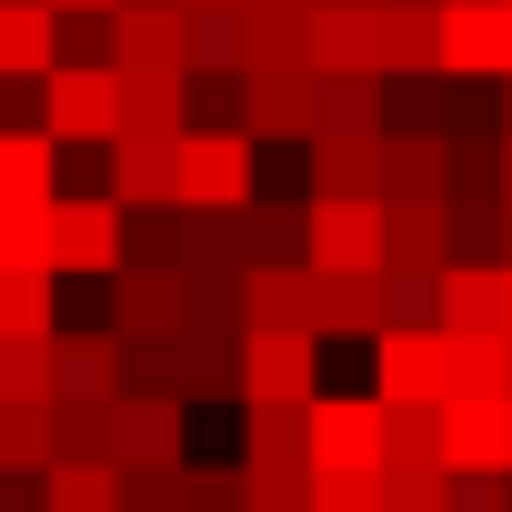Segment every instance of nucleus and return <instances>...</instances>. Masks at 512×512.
I'll return each mask as SVG.
<instances>
[{
  "mask_svg": "<svg viewBox=\"0 0 512 512\" xmlns=\"http://www.w3.org/2000/svg\"><path fill=\"white\" fill-rule=\"evenodd\" d=\"M31 121H41L61 151L111 141V121H121V71H111V61H51V71L31 81Z\"/></svg>",
  "mask_w": 512,
  "mask_h": 512,
  "instance_id": "obj_1",
  "label": "nucleus"
},
{
  "mask_svg": "<svg viewBox=\"0 0 512 512\" xmlns=\"http://www.w3.org/2000/svg\"><path fill=\"white\" fill-rule=\"evenodd\" d=\"M251 181H262V141L251 131H181L171 141V201H191V211H231V201H251Z\"/></svg>",
  "mask_w": 512,
  "mask_h": 512,
  "instance_id": "obj_2",
  "label": "nucleus"
},
{
  "mask_svg": "<svg viewBox=\"0 0 512 512\" xmlns=\"http://www.w3.org/2000/svg\"><path fill=\"white\" fill-rule=\"evenodd\" d=\"M432 462L442 472H512V392H442L432 402Z\"/></svg>",
  "mask_w": 512,
  "mask_h": 512,
  "instance_id": "obj_3",
  "label": "nucleus"
},
{
  "mask_svg": "<svg viewBox=\"0 0 512 512\" xmlns=\"http://www.w3.org/2000/svg\"><path fill=\"white\" fill-rule=\"evenodd\" d=\"M512 61V0H432V71L502 81Z\"/></svg>",
  "mask_w": 512,
  "mask_h": 512,
  "instance_id": "obj_4",
  "label": "nucleus"
},
{
  "mask_svg": "<svg viewBox=\"0 0 512 512\" xmlns=\"http://www.w3.org/2000/svg\"><path fill=\"white\" fill-rule=\"evenodd\" d=\"M372 452H382V402H362V392H302V462L312 472H372Z\"/></svg>",
  "mask_w": 512,
  "mask_h": 512,
  "instance_id": "obj_5",
  "label": "nucleus"
},
{
  "mask_svg": "<svg viewBox=\"0 0 512 512\" xmlns=\"http://www.w3.org/2000/svg\"><path fill=\"white\" fill-rule=\"evenodd\" d=\"M101 432H111V462H191V402L171 392H111Z\"/></svg>",
  "mask_w": 512,
  "mask_h": 512,
  "instance_id": "obj_6",
  "label": "nucleus"
},
{
  "mask_svg": "<svg viewBox=\"0 0 512 512\" xmlns=\"http://www.w3.org/2000/svg\"><path fill=\"white\" fill-rule=\"evenodd\" d=\"M121 262V201L111 191H51V282L61 272H81V282H101Z\"/></svg>",
  "mask_w": 512,
  "mask_h": 512,
  "instance_id": "obj_7",
  "label": "nucleus"
},
{
  "mask_svg": "<svg viewBox=\"0 0 512 512\" xmlns=\"http://www.w3.org/2000/svg\"><path fill=\"white\" fill-rule=\"evenodd\" d=\"M372 352V402H442L452 372H442V322H412V332H362Z\"/></svg>",
  "mask_w": 512,
  "mask_h": 512,
  "instance_id": "obj_8",
  "label": "nucleus"
},
{
  "mask_svg": "<svg viewBox=\"0 0 512 512\" xmlns=\"http://www.w3.org/2000/svg\"><path fill=\"white\" fill-rule=\"evenodd\" d=\"M312 382H322V342H312L302 322L241 332V392H231V402H302Z\"/></svg>",
  "mask_w": 512,
  "mask_h": 512,
  "instance_id": "obj_9",
  "label": "nucleus"
},
{
  "mask_svg": "<svg viewBox=\"0 0 512 512\" xmlns=\"http://www.w3.org/2000/svg\"><path fill=\"white\" fill-rule=\"evenodd\" d=\"M101 282H111V332H121V342L181 332V272H171V262H111Z\"/></svg>",
  "mask_w": 512,
  "mask_h": 512,
  "instance_id": "obj_10",
  "label": "nucleus"
},
{
  "mask_svg": "<svg viewBox=\"0 0 512 512\" xmlns=\"http://www.w3.org/2000/svg\"><path fill=\"white\" fill-rule=\"evenodd\" d=\"M302 262H312V272H372V201L312 191V201H302Z\"/></svg>",
  "mask_w": 512,
  "mask_h": 512,
  "instance_id": "obj_11",
  "label": "nucleus"
},
{
  "mask_svg": "<svg viewBox=\"0 0 512 512\" xmlns=\"http://www.w3.org/2000/svg\"><path fill=\"white\" fill-rule=\"evenodd\" d=\"M111 71H181V0H111Z\"/></svg>",
  "mask_w": 512,
  "mask_h": 512,
  "instance_id": "obj_12",
  "label": "nucleus"
},
{
  "mask_svg": "<svg viewBox=\"0 0 512 512\" xmlns=\"http://www.w3.org/2000/svg\"><path fill=\"white\" fill-rule=\"evenodd\" d=\"M442 181H452L442 131H382V151H372V201H442Z\"/></svg>",
  "mask_w": 512,
  "mask_h": 512,
  "instance_id": "obj_13",
  "label": "nucleus"
},
{
  "mask_svg": "<svg viewBox=\"0 0 512 512\" xmlns=\"http://www.w3.org/2000/svg\"><path fill=\"white\" fill-rule=\"evenodd\" d=\"M41 352H51V392L61 402H111L121 392V332H41Z\"/></svg>",
  "mask_w": 512,
  "mask_h": 512,
  "instance_id": "obj_14",
  "label": "nucleus"
},
{
  "mask_svg": "<svg viewBox=\"0 0 512 512\" xmlns=\"http://www.w3.org/2000/svg\"><path fill=\"white\" fill-rule=\"evenodd\" d=\"M241 392V332H171V402H231Z\"/></svg>",
  "mask_w": 512,
  "mask_h": 512,
  "instance_id": "obj_15",
  "label": "nucleus"
},
{
  "mask_svg": "<svg viewBox=\"0 0 512 512\" xmlns=\"http://www.w3.org/2000/svg\"><path fill=\"white\" fill-rule=\"evenodd\" d=\"M241 131L251 141H302L312 131V61L302 71H241Z\"/></svg>",
  "mask_w": 512,
  "mask_h": 512,
  "instance_id": "obj_16",
  "label": "nucleus"
},
{
  "mask_svg": "<svg viewBox=\"0 0 512 512\" xmlns=\"http://www.w3.org/2000/svg\"><path fill=\"white\" fill-rule=\"evenodd\" d=\"M302 332L312 342H362L372 332V272H312L302 262Z\"/></svg>",
  "mask_w": 512,
  "mask_h": 512,
  "instance_id": "obj_17",
  "label": "nucleus"
},
{
  "mask_svg": "<svg viewBox=\"0 0 512 512\" xmlns=\"http://www.w3.org/2000/svg\"><path fill=\"white\" fill-rule=\"evenodd\" d=\"M302 61L312 71H372V0H312Z\"/></svg>",
  "mask_w": 512,
  "mask_h": 512,
  "instance_id": "obj_18",
  "label": "nucleus"
},
{
  "mask_svg": "<svg viewBox=\"0 0 512 512\" xmlns=\"http://www.w3.org/2000/svg\"><path fill=\"white\" fill-rule=\"evenodd\" d=\"M61 191V141L41 121H11L0 131V201H51Z\"/></svg>",
  "mask_w": 512,
  "mask_h": 512,
  "instance_id": "obj_19",
  "label": "nucleus"
},
{
  "mask_svg": "<svg viewBox=\"0 0 512 512\" xmlns=\"http://www.w3.org/2000/svg\"><path fill=\"white\" fill-rule=\"evenodd\" d=\"M51 71V0H0V81Z\"/></svg>",
  "mask_w": 512,
  "mask_h": 512,
  "instance_id": "obj_20",
  "label": "nucleus"
},
{
  "mask_svg": "<svg viewBox=\"0 0 512 512\" xmlns=\"http://www.w3.org/2000/svg\"><path fill=\"white\" fill-rule=\"evenodd\" d=\"M111 131L181 141V71H121V121H111Z\"/></svg>",
  "mask_w": 512,
  "mask_h": 512,
  "instance_id": "obj_21",
  "label": "nucleus"
},
{
  "mask_svg": "<svg viewBox=\"0 0 512 512\" xmlns=\"http://www.w3.org/2000/svg\"><path fill=\"white\" fill-rule=\"evenodd\" d=\"M312 131H382L372 71H312ZM312 131H302V141H312Z\"/></svg>",
  "mask_w": 512,
  "mask_h": 512,
  "instance_id": "obj_22",
  "label": "nucleus"
},
{
  "mask_svg": "<svg viewBox=\"0 0 512 512\" xmlns=\"http://www.w3.org/2000/svg\"><path fill=\"white\" fill-rule=\"evenodd\" d=\"M452 392H512V332H442Z\"/></svg>",
  "mask_w": 512,
  "mask_h": 512,
  "instance_id": "obj_23",
  "label": "nucleus"
},
{
  "mask_svg": "<svg viewBox=\"0 0 512 512\" xmlns=\"http://www.w3.org/2000/svg\"><path fill=\"white\" fill-rule=\"evenodd\" d=\"M302 322V262H251L241 272V332H282Z\"/></svg>",
  "mask_w": 512,
  "mask_h": 512,
  "instance_id": "obj_24",
  "label": "nucleus"
},
{
  "mask_svg": "<svg viewBox=\"0 0 512 512\" xmlns=\"http://www.w3.org/2000/svg\"><path fill=\"white\" fill-rule=\"evenodd\" d=\"M41 512H121L111 462H41Z\"/></svg>",
  "mask_w": 512,
  "mask_h": 512,
  "instance_id": "obj_25",
  "label": "nucleus"
},
{
  "mask_svg": "<svg viewBox=\"0 0 512 512\" xmlns=\"http://www.w3.org/2000/svg\"><path fill=\"white\" fill-rule=\"evenodd\" d=\"M0 262L51 272V201H0Z\"/></svg>",
  "mask_w": 512,
  "mask_h": 512,
  "instance_id": "obj_26",
  "label": "nucleus"
},
{
  "mask_svg": "<svg viewBox=\"0 0 512 512\" xmlns=\"http://www.w3.org/2000/svg\"><path fill=\"white\" fill-rule=\"evenodd\" d=\"M51 412V462H111V432H101V402H41Z\"/></svg>",
  "mask_w": 512,
  "mask_h": 512,
  "instance_id": "obj_27",
  "label": "nucleus"
},
{
  "mask_svg": "<svg viewBox=\"0 0 512 512\" xmlns=\"http://www.w3.org/2000/svg\"><path fill=\"white\" fill-rule=\"evenodd\" d=\"M372 512H442V462H372Z\"/></svg>",
  "mask_w": 512,
  "mask_h": 512,
  "instance_id": "obj_28",
  "label": "nucleus"
},
{
  "mask_svg": "<svg viewBox=\"0 0 512 512\" xmlns=\"http://www.w3.org/2000/svg\"><path fill=\"white\" fill-rule=\"evenodd\" d=\"M51 402V392H41ZM41 402H0V472H41L51 462V412Z\"/></svg>",
  "mask_w": 512,
  "mask_h": 512,
  "instance_id": "obj_29",
  "label": "nucleus"
},
{
  "mask_svg": "<svg viewBox=\"0 0 512 512\" xmlns=\"http://www.w3.org/2000/svg\"><path fill=\"white\" fill-rule=\"evenodd\" d=\"M251 462H302V402H241Z\"/></svg>",
  "mask_w": 512,
  "mask_h": 512,
  "instance_id": "obj_30",
  "label": "nucleus"
},
{
  "mask_svg": "<svg viewBox=\"0 0 512 512\" xmlns=\"http://www.w3.org/2000/svg\"><path fill=\"white\" fill-rule=\"evenodd\" d=\"M121 472V512H181L191 492V462H111Z\"/></svg>",
  "mask_w": 512,
  "mask_h": 512,
  "instance_id": "obj_31",
  "label": "nucleus"
},
{
  "mask_svg": "<svg viewBox=\"0 0 512 512\" xmlns=\"http://www.w3.org/2000/svg\"><path fill=\"white\" fill-rule=\"evenodd\" d=\"M51 392V352L41 332H0V402H41Z\"/></svg>",
  "mask_w": 512,
  "mask_h": 512,
  "instance_id": "obj_32",
  "label": "nucleus"
},
{
  "mask_svg": "<svg viewBox=\"0 0 512 512\" xmlns=\"http://www.w3.org/2000/svg\"><path fill=\"white\" fill-rule=\"evenodd\" d=\"M0 332H51V272H11L0 262Z\"/></svg>",
  "mask_w": 512,
  "mask_h": 512,
  "instance_id": "obj_33",
  "label": "nucleus"
},
{
  "mask_svg": "<svg viewBox=\"0 0 512 512\" xmlns=\"http://www.w3.org/2000/svg\"><path fill=\"white\" fill-rule=\"evenodd\" d=\"M372 462H432V402H382V452Z\"/></svg>",
  "mask_w": 512,
  "mask_h": 512,
  "instance_id": "obj_34",
  "label": "nucleus"
},
{
  "mask_svg": "<svg viewBox=\"0 0 512 512\" xmlns=\"http://www.w3.org/2000/svg\"><path fill=\"white\" fill-rule=\"evenodd\" d=\"M442 512H512V472H442Z\"/></svg>",
  "mask_w": 512,
  "mask_h": 512,
  "instance_id": "obj_35",
  "label": "nucleus"
},
{
  "mask_svg": "<svg viewBox=\"0 0 512 512\" xmlns=\"http://www.w3.org/2000/svg\"><path fill=\"white\" fill-rule=\"evenodd\" d=\"M121 392H171V332L161 342H121Z\"/></svg>",
  "mask_w": 512,
  "mask_h": 512,
  "instance_id": "obj_36",
  "label": "nucleus"
},
{
  "mask_svg": "<svg viewBox=\"0 0 512 512\" xmlns=\"http://www.w3.org/2000/svg\"><path fill=\"white\" fill-rule=\"evenodd\" d=\"M302 512H372V472H312Z\"/></svg>",
  "mask_w": 512,
  "mask_h": 512,
  "instance_id": "obj_37",
  "label": "nucleus"
},
{
  "mask_svg": "<svg viewBox=\"0 0 512 512\" xmlns=\"http://www.w3.org/2000/svg\"><path fill=\"white\" fill-rule=\"evenodd\" d=\"M181 512H241V462H231V472H201V462H191V492H181Z\"/></svg>",
  "mask_w": 512,
  "mask_h": 512,
  "instance_id": "obj_38",
  "label": "nucleus"
},
{
  "mask_svg": "<svg viewBox=\"0 0 512 512\" xmlns=\"http://www.w3.org/2000/svg\"><path fill=\"white\" fill-rule=\"evenodd\" d=\"M502 191H512V111H502Z\"/></svg>",
  "mask_w": 512,
  "mask_h": 512,
  "instance_id": "obj_39",
  "label": "nucleus"
},
{
  "mask_svg": "<svg viewBox=\"0 0 512 512\" xmlns=\"http://www.w3.org/2000/svg\"><path fill=\"white\" fill-rule=\"evenodd\" d=\"M51 11H111V0H51Z\"/></svg>",
  "mask_w": 512,
  "mask_h": 512,
  "instance_id": "obj_40",
  "label": "nucleus"
},
{
  "mask_svg": "<svg viewBox=\"0 0 512 512\" xmlns=\"http://www.w3.org/2000/svg\"><path fill=\"white\" fill-rule=\"evenodd\" d=\"M502 312H512V262H502Z\"/></svg>",
  "mask_w": 512,
  "mask_h": 512,
  "instance_id": "obj_41",
  "label": "nucleus"
},
{
  "mask_svg": "<svg viewBox=\"0 0 512 512\" xmlns=\"http://www.w3.org/2000/svg\"><path fill=\"white\" fill-rule=\"evenodd\" d=\"M502 71H512V61H502Z\"/></svg>",
  "mask_w": 512,
  "mask_h": 512,
  "instance_id": "obj_42",
  "label": "nucleus"
}]
</instances>
